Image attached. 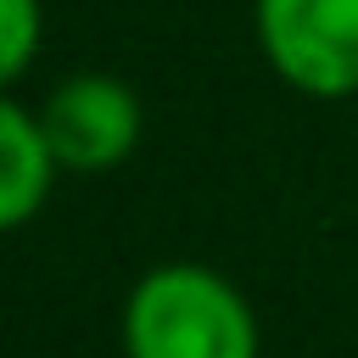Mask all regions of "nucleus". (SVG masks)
<instances>
[{"instance_id": "nucleus-1", "label": "nucleus", "mask_w": 358, "mask_h": 358, "mask_svg": "<svg viewBox=\"0 0 358 358\" xmlns=\"http://www.w3.org/2000/svg\"><path fill=\"white\" fill-rule=\"evenodd\" d=\"M129 358H257V313L207 263H162L123 302Z\"/></svg>"}, {"instance_id": "nucleus-2", "label": "nucleus", "mask_w": 358, "mask_h": 358, "mask_svg": "<svg viewBox=\"0 0 358 358\" xmlns=\"http://www.w3.org/2000/svg\"><path fill=\"white\" fill-rule=\"evenodd\" d=\"M257 45L302 95L358 90V0H257Z\"/></svg>"}, {"instance_id": "nucleus-3", "label": "nucleus", "mask_w": 358, "mask_h": 358, "mask_svg": "<svg viewBox=\"0 0 358 358\" xmlns=\"http://www.w3.org/2000/svg\"><path fill=\"white\" fill-rule=\"evenodd\" d=\"M39 129H45V145H50L56 168L101 173V168H117L134 151L140 101L112 73H73L50 90V101L39 112Z\"/></svg>"}, {"instance_id": "nucleus-4", "label": "nucleus", "mask_w": 358, "mask_h": 358, "mask_svg": "<svg viewBox=\"0 0 358 358\" xmlns=\"http://www.w3.org/2000/svg\"><path fill=\"white\" fill-rule=\"evenodd\" d=\"M56 179V157L45 145V129L34 112H22L11 95H0V235L28 224Z\"/></svg>"}, {"instance_id": "nucleus-5", "label": "nucleus", "mask_w": 358, "mask_h": 358, "mask_svg": "<svg viewBox=\"0 0 358 358\" xmlns=\"http://www.w3.org/2000/svg\"><path fill=\"white\" fill-rule=\"evenodd\" d=\"M39 0H0V90L11 78H22V67L34 62L39 50Z\"/></svg>"}]
</instances>
